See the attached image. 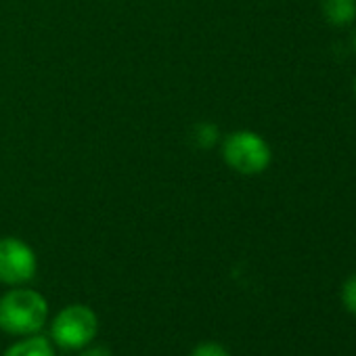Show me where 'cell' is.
<instances>
[{
	"label": "cell",
	"instance_id": "1",
	"mask_svg": "<svg viewBox=\"0 0 356 356\" xmlns=\"http://www.w3.org/2000/svg\"><path fill=\"white\" fill-rule=\"evenodd\" d=\"M51 318V306L49 300L28 285L22 287H9L0 296V331L13 335V337H26L34 333H42Z\"/></svg>",
	"mask_w": 356,
	"mask_h": 356
},
{
	"label": "cell",
	"instance_id": "2",
	"mask_svg": "<svg viewBox=\"0 0 356 356\" xmlns=\"http://www.w3.org/2000/svg\"><path fill=\"white\" fill-rule=\"evenodd\" d=\"M49 337L55 348L78 352L99 335V314L88 304H67L49 318Z\"/></svg>",
	"mask_w": 356,
	"mask_h": 356
},
{
	"label": "cell",
	"instance_id": "3",
	"mask_svg": "<svg viewBox=\"0 0 356 356\" xmlns=\"http://www.w3.org/2000/svg\"><path fill=\"white\" fill-rule=\"evenodd\" d=\"M222 157L229 168L243 176L262 174L270 161L273 151L264 136L254 130H235L222 140Z\"/></svg>",
	"mask_w": 356,
	"mask_h": 356
},
{
	"label": "cell",
	"instance_id": "4",
	"mask_svg": "<svg viewBox=\"0 0 356 356\" xmlns=\"http://www.w3.org/2000/svg\"><path fill=\"white\" fill-rule=\"evenodd\" d=\"M38 273V256L19 237L0 239V283L7 287L30 285Z\"/></svg>",
	"mask_w": 356,
	"mask_h": 356
},
{
	"label": "cell",
	"instance_id": "5",
	"mask_svg": "<svg viewBox=\"0 0 356 356\" xmlns=\"http://www.w3.org/2000/svg\"><path fill=\"white\" fill-rule=\"evenodd\" d=\"M3 356H57V348L49 335L34 333V335L17 337V341H13L3 352Z\"/></svg>",
	"mask_w": 356,
	"mask_h": 356
},
{
	"label": "cell",
	"instance_id": "6",
	"mask_svg": "<svg viewBox=\"0 0 356 356\" xmlns=\"http://www.w3.org/2000/svg\"><path fill=\"white\" fill-rule=\"evenodd\" d=\"M321 13L329 26L346 28L356 19V0H321Z\"/></svg>",
	"mask_w": 356,
	"mask_h": 356
},
{
	"label": "cell",
	"instance_id": "7",
	"mask_svg": "<svg viewBox=\"0 0 356 356\" xmlns=\"http://www.w3.org/2000/svg\"><path fill=\"white\" fill-rule=\"evenodd\" d=\"M191 138H193V143H195L200 149H212L214 145H218L220 132H218V126H216V124H212V122H200V124L193 128Z\"/></svg>",
	"mask_w": 356,
	"mask_h": 356
},
{
	"label": "cell",
	"instance_id": "8",
	"mask_svg": "<svg viewBox=\"0 0 356 356\" xmlns=\"http://www.w3.org/2000/svg\"><path fill=\"white\" fill-rule=\"evenodd\" d=\"M339 298H341V306H343L352 316H356V273L350 275V277L341 283Z\"/></svg>",
	"mask_w": 356,
	"mask_h": 356
},
{
	"label": "cell",
	"instance_id": "9",
	"mask_svg": "<svg viewBox=\"0 0 356 356\" xmlns=\"http://www.w3.org/2000/svg\"><path fill=\"white\" fill-rule=\"evenodd\" d=\"M189 356H233V354H231V350L225 343H220L216 339H206V341H200L191 350Z\"/></svg>",
	"mask_w": 356,
	"mask_h": 356
},
{
	"label": "cell",
	"instance_id": "10",
	"mask_svg": "<svg viewBox=\"0 0 356 356\" xmlns=\"http://www.w3.org/2000/svg\"><path fill=\"white\" fill-rule=\"evenodd\" d=\"M78 356H113V352L109 350V346L105 343H88L86 348L78 350Z\"/></svg>",
	"mask_w": 356,
	"mask_h": 356
},
{
	"label": "cell",
	"instance_id": "11",
	"mask_svg": "<svg viewBox=\"0 0 356 356\" xmlns=\"http://www.w3.org/2000/svg\"><path fill=\"white\" fill-rule=\"evenodd\" d=\"M352 44H354V51H356V32H354V38H352Z\"/></svg>",
	"mask_w": 356,
	"mask_h": 356
},
{
	"label": "cell",
	"instance_id": "12",
	"mask_svg": "<svg viewBox=\"0 0 356 356\" xmlns=\"http://www.w3.org/2000/svg\"><path fill=\"white\" fill-rule=\"evenodd\" d=\"M352 86H354V95H356V78H354V84Z\"/></svg>",
	"mask_w": 356,
	"mask_h": 356
}]
</instances>
